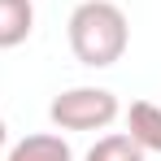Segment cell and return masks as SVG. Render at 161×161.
Masks as SVG:
<instances>
[{
    "label": "cell",
    "mask_w": 161,
    "mask_h": 161,
    "mask_svg": "<svg viewBox=\"0 0 161 161\" xmlns=\"http://www.w3.org/2000/svg\"><path fill=\"white\" fill-rule=\"evenodd\" d=\"M65 35H70V53L79 57L87 70L118 65L126 57V44H131L126 13L113 0H83L70 13V22H65Z\"/></svg>",
    "instance_id": "1"
},
{
    "label": "cell",
    "mask_w": 161,
    "mask_h": 161,
    "mask_svg": "<svg viewBox=\"0 0 161 161\" xmlns=\"http://www.w3.org/2000/svg\"><path fill=\"white\" fill-rule=\"evenodd\" d=\"M118 113L122 109L109 87H70L48 105V118L57 131H105L118 122Z\"/></svg>",
    "instance_id": "2"
},
{
    "label": "cell",
    "mask_w": 161,
    "mask_h": 161,
    "mask_svg": "<svg viewBox=\"0 0 161 161\" xmlns=\"http://www.w3.org/2000/svg\"><path fill=\"white\" fill-rule=\"evenodd\" d=\"M126 135L144 153H161V105L131 100V109H126Z\"/></svg>",
    "instance_id": "3"
},
{
    "label": "cell",
    "mask_w": 161,
    "mask_h": 161,
    "mask_svg": "<svg viewBox=\"0 0 161 161\" xmlns=\"http://www.w3.org/2000/svg\"><path fill=\"white\" fill-rule=\"evenodd\" d=\"M35 31V4L31 0H0V48L26 44Z\"/></svg>",
    "instance_id": "4"
},
{
    "label": "cell",
    "mask_w": 161,
    "mask_h": 161,
    "mask_svg": "<svg viewBox=\"0 0 161 161\" xmlns=\"http://www.w3.org/2000/svg\"><path fill=\"white\" fill-rule=\"evenodd\" d=\"M9 161H74L70 144L53 131H39V135H26L9 148Z\"/></svg>",
    "instance_id": "5"
},
{
    "label": "cell",
    "mask_w": 161,
    "mask_h": 161,
    "mask_svg": "<svg viewBox=\"0 0 161 161\" xmlns=\"http://www.w3.org/2000/svg\"><path fill=\"white\" fill-rule=\"evenodd\" d=\"M87 161H144V148L126 131H118V135H100L87 148Z\"/></svg>",
    "instance_id": "6"
},
{
    "label": "cell",
    "mask_w": 161,
    "mask_h": 161,
    "mask_svg": "<svg viewBox=\"0 0 161 161\" xmlns=\"http://www.w3.org/2000/svg\"><path fill=\"white\" fill-rule=\"evenodd\" d=\"M4 139H9V126H4V118H0V148H4Z\"/></svg>",
    "instance_id": "7"
}]
</instances>
